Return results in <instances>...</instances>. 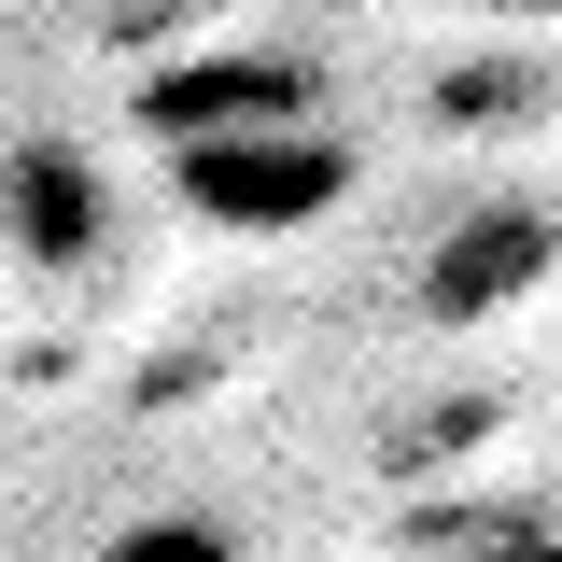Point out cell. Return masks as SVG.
Here are the masks:
<instances>
[{
    "label": "cell",
    "mask_w": 562,
    "mask_h": 562,
    "mask_svg": "<svg viewBox=\"0 0 562 562\" xmlns=\"http://www.w3.org/2000/svg\"><path fill=\"white\" fill-rule=\"evenodd\" d=\"M169 183L225 239H295L351 198V140H324L310 113L295 127H225V140H169Z\"/></svg>",
    "instance_id": "cell-1"
},
{
    "label": "cell",
    "mask_w": 562,
    "mask_h": 562,
    "mask_svg": "<svg viewBox=\"0 0 562 562\" xmlns=\"http://www.w3.org/2000/svg\"><path fill=\"white\" fill-rule=\"evenodd\" d=\"M535 281H549V211L492 198V211H464V225L422 254V310H436V324H492V310H520Z\"/></svg>",
    "instance_id": "cell-2"
},
{
    "label": "cell",
    "mask_w": 562,
    "mask_h": 562,
    "mask_svg": "<svg viewBox=\"0 0 562 562\" xmlns=\"http://www.w3.org/2000/svg\"><path fill=\"white\" fill-rule=\"evenodd\" d=\"M310 113V70L295 57H183L140 85V127L155 140H225V127H295Z\"/></svg>",
    "instance_id": "cell-3"
},
{
    "label": "cell",
    "mask_w": 562,
    "mask_h": 562,
    "mask_svg": "<svg viewBox=\"0 0 562 562\" xmlns=\"http://www.w3.org/2000/svg\"><path fill=\"white\" fill-rule=\"evenodd\" d=\"M14 254L29 268H85L99 254V169L70 140H14Z\"/></svg>",
    "instance_id": "cell-4"
},
{
    "label": "cell",
    "mask_w": 562,
    "mask_h": 562,
    "mask_svg": "<svg viewBox=\"0 0 562 562\" xmlns=\"http://www.w3.org/2000/svg\"><path fill=\"white\" fill-rule=\"evenodd\" d=\"M85 562H239V549H225V520H183L169 506V520H127L113 549H85Z\"/></svg>",
    "instance_id": "cell-5"
},
{
    "label": "cell",
    "mask_w": 562,
    "mask_h": 562,
    "mask_svg": "<svg viewBox=\"0 0 562 562\" xmlns=\"http://www.w3.org/2000/svg\"><path fill=\"white\" fill-rule=\"evenodd\" d=\"M436 562H562V535H479V549H436Z\"/></svg>",
    "instance_id": "cell-6"
},
{
    "label": "cell",
    "mask_w": 562,
    "mask_h": 562,
    "mask_svg": "<svg viewBox=\"0 0 562 562\" xmlns=\"http://www.w3.org/2000/svg\"><path fill=\"white\" fill-rule=\"evenodd\" d=\"M450 14H492V29H562V0H450Z\"/></svg>",
    "instance_id": "cell-7"
}]
</instances>
